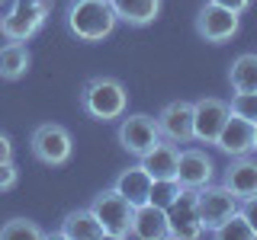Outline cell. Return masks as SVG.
I'll use <instances>...</instances> for the list:
<instances>
[{
	"label": "cell",
	"instance_id": "9a60e30c",
	"mask_svg": "<svg viewBox=\"0 0 257 240\" xmlns=\"http://www.w3.org/2000/svg\"><path fill=\"white\" fill-rule=\"evenodd\" d=\"M139 164L151 173V180H177V164H180V144L161 138L148 154L139 157Z\"/></svg>",
	"mask_w": 257,
	"mask_h": 240
},
{
	"label": "cell",
	"instance_id": "2e32d148",
	"mask_svg": "<svg viewBox=\"0 0 257 240\" xmlns=\"http://www.w3.org/2000/svg\"><path fill=\"white\" fill-rule=\"evenodd\" d=\"M128 237H139V240H164L167 237V212L151 202L135 205L132 212V230Z\"/></svg>",
	"mask_w": 257,
	"mask_h": 240
},
{
	"label": "cell",
	"instance_id": "7c38bea8",
	"mask_svg": "<svg viewBox=\"0 0 257 240\" xmlns=\"http://www.w3.org/2000/svg\"><path fill=\"white\" fill-rule=\"evenodd\" d=\"M215 164L203 148H180V164H177V180L187 189H203L206 182H212Z\"/></svg>",
	"mask_w": 257,
	"mask_h": 240
},
{
	"label": "cell",
	"instance_id": "4316f807",
	"mask_svg": "<svg viewBox=\"0 0 257 240\" xmlns=\"http://www.w3.org/2000/svg\"><path fill=\"white\" fill-rule=\"evenodd\" d=\"M241 212H244V218L251 221V228H254V234H257V192L254 196H247V198H241Z\"/></svg>",
	"mask_w": 257,
	"mask_h": 240
},
{
	"label": "cell",
	"instance_id": "f1b7e54d",
	"mask_svg": "<svg viewBox=\"0 0 257 240\" xmlns=\"http://www.w3.org/2000/svg\"><path fill=\"white\" fill-rule=\"evenodd\" d=\"M4 160H13V141H10V134L0 132V164Z\"/></svg>",
	"mask_w": 257,
	"mask_h": 240
},
{
	"label": "cell",
	"instance_id": "3957f363",
	"mask_svg": "<svg viewBox=\"0 0 257 240\" xmlns=\"http://www.w3.org/2000/svg\"><path fill=\"white\" fill-rule=\"evenodd\" d=\"M48 0H13V6L0 16V36L7 42H29L48 20Z\"/></svg>",
	"mask_w": 257,
	"mask_h": 240
},
{
	"label": "cell",
	"instance_id": "7402d4cb",
	"mask_svg": "<svg viewBox=\"0 0 257 240\" xmlns=\"http://www.w3.org/2000/svg\"><path fill=\"white\" fill-rule=\"evenodd\" d=\"M209 234H212L215 240H257L251 221L244 218V212H241V208H238V212H231L222 224H215Z\"/></svg>",
	"mask_w": 257,
	"mask_h": 240
},
{
	"label": "cell",
	"instance_id": "cb8c5ba5",
	"mask_svg": "<svg viewBox=\"0 0 257 240\" xmlns=\"http://www.w3.org/2000/svg\"><path fill=\"white\" fill-rule=\"evenodd\" d=\"M0 237L4 240H16V237H29V240H42L45 230L29 218H10L7 224H0Z\"/></svg>",
	"mask_w": 257,
	"mask_h": 240
},
{
	"label": "cell",
	"instance_id": "52a82bcc",
	"mask_svg": "<svg viewBox=\"0 0 257 240\" xmlns=\"http://www.w3.org/2000/svg\"><path fill=\"white\" fill-rule=\"evenodd\" d=\"M116 141H119V148L128 150L132 157H142V154H148V150L161 141L158 122L151 116H145V112L122 116V118H119V128H116Z\"/></svg>",
	"mask_w": 257,
	"mask_h": 240
},
{
	"label": "cell",
	"instance_id": "ac0fdd59",
	"mask_svg": "<svg viewBox=\"0 0 257 240\" xmlns=\"http://www.w3.org/2000/svg\"><path fill=\"white\" fill-rule=\"evenodd\" d=\"M58 237L64 240H100L106 237L100 228V221L93 218L90 208H74V212H68L58 224Z\"/></svg>",
	"mask_w": 257,
	"mask_h": 240
},
{
	"label": "cell",
	"instance_id": "8fae6325",
	"mask_svg": "<svg viewBox=\"0 0 257 240\" xmlns=\"http://www.w3.org/2000/svg\"><path fill=\"white\" fill-rule=\"evenodd\" d=\"M158 132L164 141L174 144H193V102L190 100H171L158 112Z\"/></svg>",
	"mask_w": 257,
	"mask_h": 240
},
{
	"label": "cell",
	"instance_id": "8992f818",
	"mask_svg": "<svg viewBox=\"0 0 257 240\" xmlns=\"http://www.w3.org/2000/svg\"><path fill=\"white\" fill-rule=\"evenodd\" d=\"M196 36L203 38V42L209 45H225V42H231V38L238 36V29H241V13L235 10H225V6L219 4H209L206 0V6L196 13Z\"/></svg>",
	"mask_w": 257,
	"mask_h": 240
},
{
	"label": "cell",
	"instance_id": "e0dca14e",
	"mask_svg": "<svg viewBox=\"0 0 257 240\" xmlns=\"http://www.w3.org/2000/svg\"><path fill=\"white\" fill-rule=\"evenodd\" d=\"M112 10H116V20L125 22V26H151V22L161 16V6L164 0H109Z\"/></svg>",
	"mask_w": 257,
	"mask_h": 240
},
{
	"label": "cell",
	"instance_id": "277c9868",
	"mask_svg": "<svg viewBox=\"0 0 257 240\" xmlns=\"http://www.w3.org/2000/svg\"><path fill=\"white\" fill-rule=\"evenodd\" d=\"M87 208H90L93 218L100 221V228H103V234H106V237H112V240H125L128 237L135 205L128 202V198H122L112 186L103 189V192H96Z\"/></svg>",
	"mask_w": 257,
	"mask_h": 240
},
{
	"label": "cell",
	"instance_id": "5b68a950",
	"mask_svg": "<svg viewBox=\"0 0 257 240\" xmlns=\"http://www.w3.org/2000/svg\"><path fill=\"white\" fill-rule=\"evenodd\" d=\"M29 150L45 166H64L71 160V154H74V141H71V132L64 125L42 122L29 138Z\"/></svg>",
	"mask_w": 257,
	"mask_h": 240
},
{
	"label": "cell",
	"instance_id": "5bb4252c",
	"mask_svg": "<svg viewBox=\"0 0 257 240\" xmlns=\"http://www.w3.org/2000/svg\"><path fill=\"white\" fill-rule=\"evenodd\" d=\"M251 144H254V125L244 122L238 116H228L215 138V148L228 157H241V154H251Z\"/></svg>",
	"mask_w": 257,
	"mask_h": 240
},
{
	"label": "cell",
	"instance_id": "603a6c76",
	"mask_svg": "<svg viewBox=\"0 0 257 240\" xmlns=\"http://www.w3.org/2000/svg\"><path fill=\"white\" fill-rule=\"evenodd\" d=\"M180 180H151V192H148V202L151 205H158V208H171L174 205V198L180 196Z\"/></svg>",
	"mask_w": 257,
	"mask_h": 240
},
{
	"label": "cell",
	"instance_id": "ffe728a7",
	"mask_svg": "<svg viewBox=\"0 0 257 240\" xmlns=\"http://www.w3.org/2000/svg\"><path fill=\"white\" fill-rule=\"evenodd\" d=\"M29 64H32V54H29L26 42L0 45V80H10V84H13V80L26 77Z\"/></svg>",
	"mask_w": 257,
	"mask_h": 240
},
{
	"label": "cell",
	"instance_id": "484cf974",
	"mask_svg": "<svg viewBox=\"0 0 257 240\" xmlns=\"http://www.w3.org/2000/svg\"><path fill=\"white\" fill-rule=\"evenodd\" d=\"M16 182H20V170H16V164H13V160H4V164H0V196L10 192V189H16Z\"/></svg>",
	"mask_w": 257,
	"mask_h": 240
},
{
	"label": "cell",
	"instance_id": "7a4b0ae2",
	"mask_svg": "<svg viewBox=\"0 0 257 240\" xmlns=\"http://www.w3.org/2000/svg\"><path fill=\"white\" fill-rule=\"evenodd\" d=\"M64 22H68V32L77 42H103L119 26L109 0H74L68 6Z\"/></svg>",
	"mask_w": 257,
	"mask_h": 240
},
{
	"label": "cell",
	"instance_id": "4dcf8cb0",
	"mask_svg": "<svg viewBox=\"0 0 257 240\" xmlns=\"http://www.w3.org/2000/svg\"><path fill=\"white\" fill-rule=\"evenodd\" d=\"M4 4H7V0H0V6H4Z\"/></svg>",
	"mask_w": 257,
	"mask_h": 240
},
{
	"label": "cell",
	"instance_id": "d4e9b609",
	"mask_svg": "<svg viewBox=\"0 0 257 240\" xmlns=\"http://www.w3.org/2000/svg\"><path fill=\"white\" fill-rule=\"evenodd\" d=\"M228 112L238 116V118H244V122H251V125H257V93H231Z\"/></svg>",
	"mask_w": 257,
	"mask_h": 240
},
{
	"label": "cell",
	"instance_id": "d6986e66",
	"mask_svg": "<svg viewBox=\"0 0 257 240\" xmlns=\"http://www.w3.org/2000/svg\"><path fill=\"white\" fill-rule=\"evenodd\" d=\"M112 189L122 198H128L132 205H142V202H148V192H151V173L145 170L142 164L125 166V170L112 180Z\"/></svg>",
	"mask_w": 257,
	"mask_h": 240
},
{
	"label": "cell",
	"instance_id": "f546056e",
	"mask_svg": "<svg viewBox=\"0 0 257 240\" xmlns=\"http://www.w3.org/2000/svg\"><path fill=\"white\" fill-rule=\"evenodd\" d=\"M251 154H257V125H254V144H251Z\"/></svg>",
	"mask_w": 257,
	"mask_h": 240
},
{
	"label": "cell",
	"instance_id": "9c48e42d",
	"mask_svg": "<svg viewBox=\"0 0 257 240\" xmlns=\"http://www.w3.org/2000/svg\"><path fill=\"white\" fill-rule=\"evenodd\" d=\"M228 102L219 96H203L193 102V141L199 144H215L225 118H228Z\"/></svg>",
	"mask_w": 257,
	"mask_h": 240
},
{
	"label": "cell",
	"instance_id": "ba28073f",
	"mask_svg": "<svg viewBox=\"0 0 257 240\" xmlns=\"http://www.w3.org/2000/svg\"><path fill=\"white\" fill-rule=\"evenodd\" d=\"M203 224H199L196 212V189H180V196L174 198V205L167 208V237L174 240H196L203 237Z\"/></svg>",
	"mask_w": 257,
	"mask_h": 240
},
{
	"label": "cell",
	"instance_id": "30bf717a",
	"mask_svg": "<svg viewBox=\"0 0 257 240\" xmlns=\"http://www.w3.org/2000/svg\"><path fill=\"white\" fill-rule=\"evenodd\" d=\"M238 205L241 202L225 186H212V182H206L203 189H196V212H199V224H203L206 234L215 228V224H222L231 212H238Z\"/></svg>",
	"mask_w": 257,
	"mask_h": 240
},
{
	"label": "cell",
	"instance_id": "44dd1931",
	"mask_svg": "<svg viewBox=\"0 0 257 240\" xmlns=\"http://www.w3.org/2000/svg\"><path fill=\"white\" fill-rule=\"evenodd\" d=\"M228 84L235 93H257V52H244L228 64Z\"/></svg>",
	"mask_w": 257,
	"mask_h": 240
},
{
	"label": "cell",
	"instance_id": "4fadbf2b",
	"mask_svg": "<svg viewBox=\"0 0 257 240\" xmlns=\"http://www.w3.org/2000/svg\"><path fill=\"white\" fill-rule=\"evenodd\" d=\"M222 186L231 192V196L238 198H247L257 192V157L251 154H241V157H231L228 170L222 176Z\"/></svg>",
	"mask_w": 257,
	"mask_h": 240
},
{
	"label": "cell",
	"instance_id": "83f0119b",
	"mask_svg": "<svg viewBox=\"0 0 257 240\" xmlns=\"http://www.w3.org/2000/svg\"><path fill=\"white\" fill-rule=\"evenodd\" d=\"M209 4H219V6H225V10L244 13V10H251V4H254V0H209Z\"/></svg>",
	"mask_w": 257,
	"mask_h": 240
},
{
	"label": "cell",
	"instance_id": "6da1fadb",
	"mask_svg": "<svg viewBox=\"0 0 257 240\" xmlns=\"http://www.w3.org/2000/svg\"><path fill=\"white\" fill-rule=\"evenodd\" d=\"M80 109L87 112L96 122H116V118L125 116L128 109V90L119 77H109V74H100V77H90L84 86H80Z\"/></svg>",
	"mask_w": 257,
	"mask_h": 240
}]
</instances>
